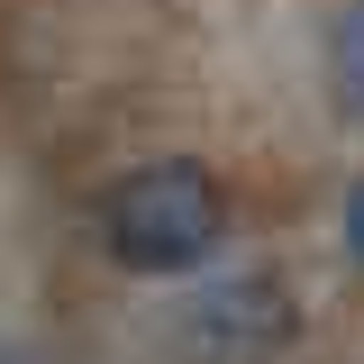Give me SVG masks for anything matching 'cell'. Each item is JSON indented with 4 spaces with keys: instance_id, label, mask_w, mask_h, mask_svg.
<instances>
[{
    "instance_id": "obj_5",
    "label": "cell",
    "mask_w": 364,
    "mask_h": 364,
    "mask_svg": "<svg viewBox=\"0 0 364 364\" xmlns=\"http://www.w3.org/2000/svg\"><path fill=\"white\" fill-rule=\"evenodd\" d=\"M0 364H46V355H28V346H0Z\"/></svg>"
},
{
    "instance_id": "obj_2",
    "label": "cell",
    "mask_w": 364,
    "mask_h": 364,
    "mask_svg": "<svg viewBox=\"0 0 364 364\" xmlns=\"http://www.w3.org/2000/svg\"><path fill=\"white\" fill-rule=\"evenodd\" d=\"M182 337L210 364H264V355H282V346L301 337V301H291L264 264L255 273H219V282L182 310Z\"/></svg>"
},
{
    "instance_id": "obj_1",
    "label": "cell",
    "mask_w": 364,
    "mask_h": 364,
    "mask_svg": "<svg viewBox=\"0 0 364 364\" xmlns=\"http://www.w3.org/2000/svg\"><path fill=\"white\" fill-rule=\"evenodd\" d=\"M219 228H228V200H219V173L191 164V155H155L100 191V246L119 255L128 273H191L219 255Z\"/></svg>"
},
{
    "instance_id": "obj_3",
    "label": "cell",
    "mask_w": 364,
    "mask_h": 364,
    "mask_svg": "<svg viewBox=\"0 0 364 364\" xmlns=\"http://www.w3.org/2000/svg\"><path fill=\"white\" fill-rule=\"evenodd\" d=\"M328 91H337V109H364V0L337 9V28H328Z\"/></svg>"
},
{
    "instance_id": "obj_4",
    "label": "cell",
    "mask_w": 364,
    "mask_h": 364,
    "mask_svg": "<svg viewBox=\"0 0 364 364\" xmlns=\"http://www.w3.org/2000/svg\"><path fill=\"white\" fill-rule=\"evenodd\" d=\"M346 255L364 264V173H355V191H346Z\"/></svg>"
}]
</instances>
